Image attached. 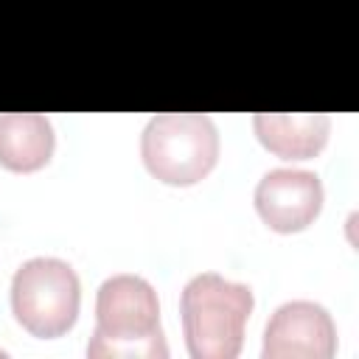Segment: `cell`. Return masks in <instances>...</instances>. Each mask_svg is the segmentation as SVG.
I'll use <instances>...</instances> for the list:
<instances>
[{"label":"cell","instance_id":"1","mask_svg":"<svg viewBox=\"0 0 359 359\" xmlns=\"http://www.w3.org/2000/svg\"><path fill=\"white\" fill-rule=\"evenodd\" d=\"M90 359H165L168 342L160 325V300L140 275H112L95 294V331Z\"/></svg>","mask_w":359,"mask_h":359},{"label":"cell","instance_id":"2","mask_svg":"<svg viewBox=\"0 0 359 359\" xmlns=\"http://www.w3.org/2000/svg\"><path fill=\"white\" fill-rule=\"evenodd\" d=\"M255 297L247 283L219 272L194 275L180 294V317L188 353L194 359H236Z\"/></svg>","mask_w":359,"mask_h":359},{"label":"cell","instance_id":"3","mask_svg":"<svg viewBox=\"0 0 359 359\" xmlns=\"http://www.w3.org/2000/svg\"><path fill=\"white\" fill-rule=\"evenodd\" d=\"M149 174L165 185H196L219 163V129L202 112H160L140 135Z\"/></svg>","mask_w":359,"mask_h":359},{"label":"cell","instance_id":"4","mask_svg":"<svg viewBox=\"0 0 359 359\" xmlns=\"http://www.w3.org/2000/svg\"><path fill=\"white\" fill-rule=\"evenodd\" d=\"M81 283L62 258H28L11 278V311L36 339H56L79 320Z\"/></svg>","mask_w":359,"mask_h":359},{"label":"cell","instance_id":"5","mask_svg":"<svg viewBox=\"0 0 359 359\" xmlns=\"http://www.w3.org/2000/svg\"><path fill=\"white\" fill-rule=\"evenodd\" d=\"M334 351L337 325L314 300L278 306L264 328V359H331Z\"/></svg>","mask_w":359,"mask_h":359},{"label":"cell","instance_id":"6","mask_svg":"<svg viewBox=\"0 0 359 359\" xmlns=\"http://www.w3.org/2000/svg\"><path fill=\"white\" fill-rule=\"evenodd\" d=\"M255 210L275 233H300L323 210V182L314 171L272 168L255 185Z\"/></svg>","mask_w":359,"mask_h":359},{"label":"cell","instance_id":"7","mask_svg":"<svg viewBox=\"0 0 359 359\" xmlns=\"http://www.w3.org/2000/svg\"><path fill=\"white\" fill-rule=\"evenodd\" d=\"M252 126L261 146L275 157L311 160L328 143L331 118L325 112H258Z\"/></svg>","mask_w":359,"mask_h":359},{"label":"cell","instance_id":"8","mask_svg":"<svg viewBox=\"0 0 359 359\" xmlns=\"http://www.w3.org/2000/svg\"><path fill=\"white\" fill-rule=\"evenodd\" d=\"M56 146L53 126L39 112L0 115V165L14 174H31L50 163Z\"/></svg>","mask_w":359,"mask_h":359}]
</instances>
